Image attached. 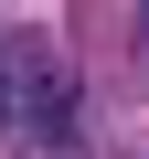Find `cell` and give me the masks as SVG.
I'll return each mask as SVG.
<instances>
[{"label": "cell", "mask_w": 149, "mask_h": 159, "mask_svg": "<svg viewBox=\"0 0 149 159\" xmlns=\"http://www.w3.org/2000/svg\"><path fill=\"white\" fill-rule=\"evenodd\" d=\"M0 74H11V117H22L43 148H64V138H74V117H85L74 64H64L53 43H11V64H0Z\"/></svg>", "instance_id": "1"}, {"label": "cell", "mask_w": 149, "mask_h": 159, "mask_svg": "<svg viewBox=\"0 0 149 159\" xmlns=\"http://www.w3.org/2000/svg\"><path fill=\"white\" fill-rule=\"evenodd\" d=\"M0 117H11V74H0Z\"/></svg>", "instance_id": "2"}, {"label": "cell", "mask_w": 149, "mask_h": 159, "mask_svg": "<svg viewBox=\"0 0 149 159\" xmlns=\"http://www.w3.org/2000/svg\"><path fill=\"white\" fill-rule=\"evenodd\" d=\"M138 43H149V0H138Z\"/></svg>", "instance_id": "3"}]
</instances>
